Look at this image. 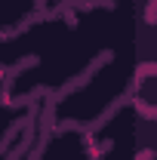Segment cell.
<instances>
[{"instance_id":"cell-2","label":"cell","mask_w":157,"mask_h":160,"mask_svg":"<svg viewBox=\"0 0 157 160\" xmlns=\"http://www.w3.org/2000/svg\"><path fill=\"white\" fill-rule=\"evenodd\" d=\"M136 160H154V151H142V154H139Z\"/></svg>"},{"instance_id":"cell-1","label":"cell","mask_w":157,"mask_h":160,"mask_svg":"<svg viewBox=\"0 0 157 160\" xmlns=\"http://www.w3.org/2000/svg\"><path fill=\"white\" fill-rule=\"evenodd\" d=\"M136 108H139V114H145V117H154V120H157V108H148L145 102H136Z\"/></svg>"}]
</instances>
